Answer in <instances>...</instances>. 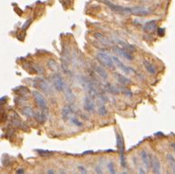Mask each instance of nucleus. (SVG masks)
I'll list each match as a JSON object with an SVG mask.
<instances>
[{"label":"nucleus","mask_w":175,"mask_h":174,"mask_svg":"<svg viewBox=\"0 0 175 174\" xmlns=\"http://www.w3.org/2000/svg\"><path fill=\"white\" fill-rule=\"evenodd\" d=\"M112 57H113L114 63L115 64V66H116L120 70H122L125 74L128 75V74H132V73H134V72H135L134 69H133L132 67H129L127 66H125V65H124V63H123L119 58L117 57V56H112Z\"/></svg>","instance_id":"423d86ee"},{"label":"nucleus","mask_w":175,"mask_h":174,"mask_svg":"<svg viewBox=\"0 0 175 174\" xmlns=\"http://www.w3.org/2000/svg\"><path fill=\"white\" fill-rule=\"evenodd\" d=\"M103 3L108 6L109 8L112 9L114 12L119 13V14H122V15H134V8H125V7H122V6L114 5V4L111 3L108 0H104Z\"/></svg>","instance_id":"f257e3e1"},{"label":"nucleus","mask_w":175,"mask_h":174,"mask_svg":"<svg viewBox=\"0 0 175 174\" xmlns=\"http://www.w3.org/2000/svg\"><path fill=\"white\" fill-rule=\"evenodd\" d=\"M114 77L116 78L117 82L119 83H121V84L124 85V86H127V85H129L130 83H132V81H131L129 78L125 77V75H121V74H119V73H114Z\"/></svg>","instance_id":"9d476101"},{"label":"nucleus","mask_w":175,"mask_h":174,"mask_svg":"<svg viewBox=\"0 0 175 174\" xmlns=\"http://www.w3.org/2000/svg\"><path fill=\"white\" fill-rule=\"evenodd\" d=\"M172 149L175 150V142H172Z\"/></svg>","instance_id":"c756f323"},{"label":"nucleus","mask_w":175,"mask_h":174,"mask_svg":"<svg viewBox=\"0 0 175 174\" xmlns=\"http://www.w3.org/2000/svg\"><path fill=\"white\" fill-rule=\"evenodd\" d=\"M105 88L112 94H119L120 93V90L117 88L116 86H114V85H113L111 83H107L106 86H105Z\"/></svg>","instance_id":"aec40b11"},{"label":"nucleus","mask_w":175,"mask_h":174,"mask_svg":"<svg viewBox=\"0 0 175 174\" xmlns=\"http://www.w3.org/2000/svg\"><path fill=\"white\" fill-rule=\"evenodd\" d=\"M164 33H165V31H164V29H163V28H159V29H158V34H159V35H161V36H163V35H164Z\"/></svg>","instance_id":"c85d7f7f"},{"label":"nucleus","mask_w":175,"mask_h":174,"mask_svg":"<svg viewBox=\"0 0 175 174\" xmlns=\"http://www.w3.org/2000/svg\"><path fill=\"white\" fill-rule=\"evenodd\" d=\"M116 145L117 148L120 151V155H121V164L123 167H125V156H124V151H125V141L122 137L121 134L116 133Z\"/></svg>","instance_id":"20e7f679"},{"label":"nucleus","mask_w":175,"mask_h":174,"mask_svg":"<svg viewBox=\"0 0 175 174\" xmlns=\"http://www.w3.org/2000/svg\"><path fill=\"white\" fill-rule=\"evenodd\" d=\"M141 158H142V162L145 166L146 170H150L151 168V155H149L145 150H142L141 152Z\"/></svg>","instance_id":"f8f14e48"},{"label":"nucleus","mask_w":175,"mask_h":174,"mask_svg":"<svg viewBox=\"0 0 175 174\" xmlns=\"http://www.w3.org/2000/svg\"><path fill=\"white\" fill-rule=\"evenodd\" d=\"M53 83H54V85L55 87L60 92H63L65 90L66 86L67 84L66 83V82L64 81L63 77L59 74H55L53 75Z\"/></svg>","instance_id":"39448f33"},{"label":"nucleus","mask_w":175,"mask_h":174,"mask_svg":"<svg viewBox=\"0 0 175 174\" xmlns=\"http://www.w3.org/2000/svg\"><path fill=\"white\" fill-rule=\"evenodd\" d=\"M96 59L100 62L101 65H103V66L107 67L109 69H114V63L113 57L110 56L108 54L100 52V53H98L96 55Z\"/></svg>","instance_id":"f03ea898"},{"label":"nucleus","mask_w":175,"mask_h":174,"mask_svg":"<svg viewBox=\"0 0 175 174\" xmlns=\"http://www.w3.org/2000/svg\"><path fill=\"white\" fill-rule=\"evenodd\" d=\"M116 41H118V42H120V44L125 47V49L127 50V49H134V47L131 45H129V44H127L126 42H124V41H122V40H116Z\"/></svg>","instance_id":"a878e982"},{"label":"nucleus","mask_w":175,"mask_h":174,"mask_svg":"<svg viewBox=\"0 0 175 174\" xmlns=\"http://www.w3.org/2000/svg\"><path fill=\"white\" fill-rule=\"evenodd\" d=\"M166 158L167 161H168L169 165L171 167L172 172H174L175 173V159L174 157H173V155H172V154H167Z\"/></svg>","instance_id":"6ab92c4d"},{"label":"nucleus","mask_w":175,"mask_h":174,"mask_svg":"<svg viewBox=\"0 0 175 174\" xmlns=\"http://www.w3.org/2000/svg\"><path fill=\"white\" fill-rule=\"evenodd\" d=\"M31 22H32V19H28V20H27V22H26L25 25L22 26V29H26V27H28V25L31 24Z\"/></svg>","instance_id":"cd10ccee"},{"label":"nucleus","mask_w":175,"mask_h":174,"mask_svg":"<svg viewBox=\"0 0 175 174\" xmlns=\"http://www.w3.org/2000/svg\"><path fill=\"white\" fill-rule=\"evenodd\" d=\"M64 92H65V96H66V99L67 102L68 103H73L75 101V94L72 91V89L68 85H66Z\"/></svg>","instance_id":"4468645a"},{"label":"nucleus","mask_w":175,"mask_h":174,"mask_svg":"<svg viewBox=\"0 0 175 174\" xmlns=\"http://www.w3.org/2000/svg\"><path fill=\"white\" fill-rule=\"evenodd\" d=\"M151 168L154 173H161V163L157 157H151Z\"/></svg>","instance_id":"9b49d317"},{"label":"nucleus","mask_w":175,"mask_h":174,"mask_svg":"<svg viewBox=\"0 0 175 174\" xmlns=\"http://www.w3.org/2000/svg\"><path fill=\"white\" fill-rule=\"evenodd\" d=\"M35 118L38 122L43 123L46 120V113L45 112H42V113H35Z\"/></svg>","instance_id":"4be33fe9"},{"label":"nucleus","mask_w":175,"mask_h":174,"mask_svg":"<svg viewBox=\"0 0 175 174\" xmlns=\"http://www.w3.org/2000/svg\"><path fill=\"white\" fill-rule=\"evenodd\" d=\"M98 113L100 114V115H106L107 114V110H106V108L105 106L103 105V104H102L100 107L98 108Z\"/></svg>","instance_id":"b1692460"},{"label":"nucleus","mask_w":175,"mask_h":174,"mask_svg":"<svg viewBox=\"0 0 175 174\" xmlns=\"http://www.w3.org/2000/svg\"><path fill=\"white\" fill-rule=\"evenodd\" d=\"M95 72L98 74V75H100V77H102L103 79H104V80H106L107 78H108V74H107V72L103 68V66H96L95 68Z\"/></svg>","instance_id":"a211bd4d"},{"label":"nucleus","mask_w":175,"mask_h":174,"mask_svg":"<svg viewBox=\"0 0 175 174\" xmlns=\"http://www.w3.org/2000/svg\"><path fill=\"white\" fill-rule=\"evenodd\" d=\"M113 51H114L115 54H117V55L125 58L127 61H132V60H134V56L132 55V54H130V53L125 49V48H124V47L114 46V47H113Z\"/></svg>","instance_id":"0eeeda50"},{"label":"nucleus","mask_w":175,"mask_h":174,"mask_svg":"<svg viewBox=\"0 0 175 174\" xmlns=\"http://www.w3.org/2000/svg\"><path fill=\"white\" fill-rule=\"evenodd\" d=\"M156 26H157L156 20H151L149 22L145 23V25H143V30H144V32L150 33L156 28Z\"/></svg>","instance_id":"2eb2a0df"},{"label":"nucleus","mask_w":175,"mask_h":174,"mask_svg":"<svg viewBox=\"0 0 175 174\" xmlns=\"http://www.w3.org/2000/svg\"><path fill=\"white\" fill-rule=\"evenodd\" d=\"M95 104H94V99L92 96H90L89 94L86 95L83 100V109L88 112V113H92L94 110Z\"/></svg>","instance_id":"6e6552de"},{"label":"nucleus","mask_w":175,"mask_h":174,"mask_svg":"<svg viewBox=\"0 0 175 174\" xmlns=\"http://www.w3.org/2000/svg\"><path fill=\"white\" fill-rule=\"evenodd\" d=\"M48 66H49L51 70H54V71L57 70V64L54 60H49L48 61Z\"/></svg>","instance_id":"5701e85b"},{"label":"nucleus","mask_w":175,"mask_h":174,"mask_svg":"<svg viewBox=\"0 0 175 174\" xmlns=\"http://www.w3.org/2000/svg\"><path fill=\"white\" fill-rule=\"evenodd\" d=\"M21 172H24V171L23 170H18L17 171V173H21Z\"/></svg>","instance_id":"7c9ffc66"},{"label":"nucleus","mask_w":175,"mask_h":174,"mask_svg":"<svg viewBox=\"0 0 175 174\" xmlns=\"http://www.w3.org/2000/svg\"><path fill=\"white\" fill-rule=\"evenodd\" d=\"M94 37H95L96 39H98L102 44L105 45H111V42L109 41L108 38H106V37H105L104 35H103L102 34L95 33L94 34Z\"/></svg>","instance_id":"f3484780"},{"label":"nucleus","mask_w":175,"mask_h":174,"mask_svg":"<svg viewBox=\"0 0 175 174\" xmlns=\"http://www.w3.org/2000/svg\"><path fill=\"white\" fill-rule=\"evenodd\" d=\"M36 83L38 85V87L41 89L42 91H44L46 93H49L51 91V87L49 85V83H47L45 80L42 79V78H37L36 79Z\"/></svg>","instance_id":"1a4fd4ad"},{"label":"nucleus","mask_w":175,"mask_h":174,"mask_svg":"<svg viewBox=\"0 0 175 174\" xmlns=\"http://www.w3.org/2000/svg\"><path fill=\"white\" fill-rule=\"evenodd\" d=\"M143 66H144L145 69H146V71H147L149 74H151V75H155V74H156L157 69H156L155 66H154L152 63H151L150 61H148V60H144V61H143Z\"/></svg>","instance_id":"ddd939ff"},{"label":"nucleus","mask_w":175,"mask_h":174,"mask_svg":"<svg viewBox=\"0 0 175 174\" xmlns=\"http://www.w3.org/2000/svg\"><path fill=\"white\" fill-rule=\"evenodd\" d=\"M34 98L35 100V103H37V105L42 110V112H47V103H46V100L45 99V97L42 95L39 92L34 91L33 92Z\"/></svg>","instance_id":"7ed1b4c3"},{"label":"nucleus","mask_w":175,"mask_h":174,"mask_svg":"<svg viewBox=\"0 0 175 174\" xmlns=\"http://www.w3.org/2000/svg\"><path fill=\"white\" fill-rule=\"evenodd\" d=\"M22 113H23L24 115L28 117V118L34 116V113L33 109L31 107H29V106H25V107H23V109H22Z\"/></svg>","instance_id":"412c9836"},{"label":"nucleus","mask_w":175,"mask_h":174,"mask_svg":"<svg viewBox=\"0 0 175 174\" xmlns=\"http://www.w3.org/2000/svg\"><path fill=\"white\" fill-rule=\"evenodd\" d=\"M71 122H72L73 124L76 125V126H78V127H80V126L83 125V124H82L76 117H72V118H71Z\"/></svg>","instance_id":"393cba45"},{"label":"nucleus","mask_w":175,"mask_h":174,"mask_svg":"<svg viewBox=\"0 0 175 174\" xmlns=\"http://www.w3.org/2000/svg\"><path fill=\"white\" fill-rule=\"evenodd\" d=\"M74 111L73 109H71L70 106H65L62 110V117L65 121H66L68 119H70L71 115L73 114Z\"/></svg>","instance_id":"dca6fc26"},{"label":"nucleus","mask_w":175,"mask_h":174,"mask_svg":"<svg viewBox=\"0 0 175 174\" xmlns=\"http://www.w3.org/2000/svg\"><path fill=\"white\" fill-rule=\"evenodd\" d=\"M108 170L111 173H115V169H114V164L113 162H110L108 164Z\"/></svg>","instance_id":"bb28decb"}]
</instances>
